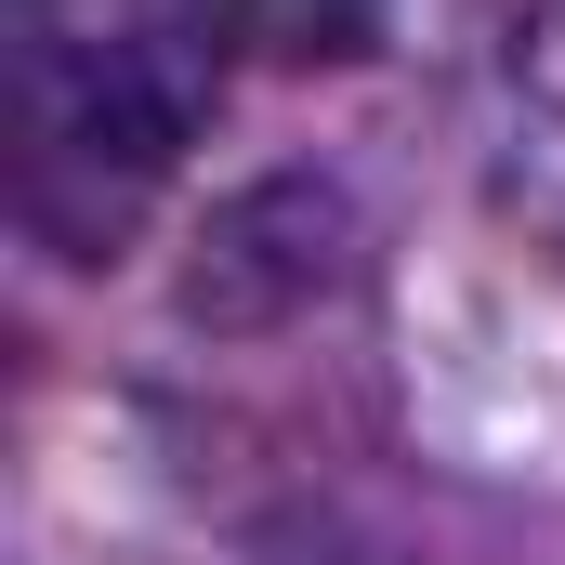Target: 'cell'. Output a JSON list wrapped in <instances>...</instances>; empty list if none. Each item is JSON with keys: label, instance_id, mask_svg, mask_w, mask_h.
<instances>
[{"label": "cell", "instance_id": "obj_1", "mask_svg": "<svg viewBox=\"0 0 565 565\" xmlns=\"http://www.w3.org/2000/svg\"><path fill=\"white\" fill-rule=\"evenodd\" d=\"M237 66V0H0L13 224L66 264H119L198 158Z\"/></svg>", "mask_w": 565, "mask_h": 565}, {"label": "cell", "instance_id": "obj_2", "mask_svg": "<svg viewBox=\"0 0 565 565\" xmlns=\"http://www.w3.org/2000/svg\"><path fill=\"white\" fill-rule=\"evenodd\" d=\"M382 13L395 0H237V40L277 53V66H355L382 40Z\"/></svg>", "mask_w": 565, "mask_h": 565}]
</instances>
